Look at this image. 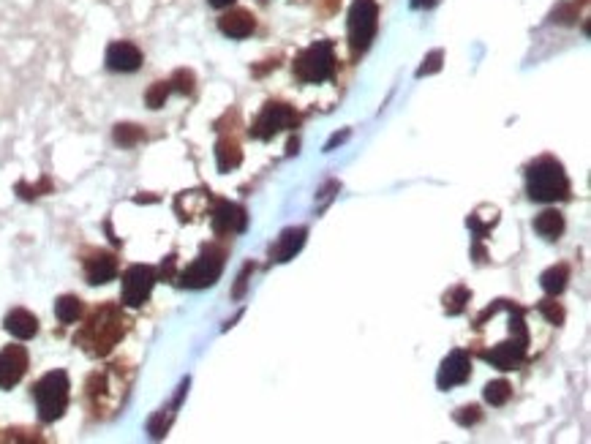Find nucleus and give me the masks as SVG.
<instances>
[{"label": "nucleus", "instance_id": "obj_1", "mask_svg": "<svg viewBox=\"0 0 591 444\" xmlns=\"http://www.w3.org/2000/svg\"><path fill=\"white\" fill-rule=\"evenodd\" d=\"M123 314L115 308V305H101L93 311V316L87 319L85 330L77 335V343L87 354L93 357H104L112 352V346L123 338Z\"/></svg>", "mask_w": 591, "mask_h": 444}, {"label": "nucleus", "instance_id": "obj_2", "mask_svg": "<svg viewBox=\"0 0 591 444\" xmlns=\"http://www.w3.org/2000/svg\"><path fill=\"white\" fill-rule=\"evenodd\" d=\"M526 191L534 202H559L570 197V178L556 159L542 156L526 169Z\"/></svg>", "mask_w": 591, "mask_h": 444}, {"label": "nucleus", "instance_id": "obj_3", "mask_svg": "<svg viewBox=\"0 0 591 444\" xmlns=\"http://www.w3.org/2000/svg\"><path fill=\"white\" fill-rule=\"evenodd\" d=\"M68 390H71V382H68L66 371H49L36 382L33 398H36L39 417L44 423H55L63 417V412L68 406Z\"/></svg>", "mask_w": 591, "mask_h": 444}, {"label": "nucleus", "instance_id": "obj_4", "mask_svg": "<svg viewBox=\"0 0 591 444\" xmlns=\"http://www.w3.org/2000/svg\"><path fill=\"white\" fill-rule=\"evenodd\" d=\"M224 259H226V248L218 245V242H210L204 245L202 254L194 259V264H188L183 273H180V283L188 286V289H207L221 278L224 273Z\"/></svg>", "mask_w": 591, "mask_h": 444}, {"label": "nucleus", "instance_id": "obj_5", "mask_svg": "<svg viewBox=\"0 0 591 444\" xmlns=\"http://www.w3.org/2000/svg\"><path fill=\"white\" fill-rule=\"evenodd\" d=\"M335 71V52L330 41H316L294 61V77L306 85H319L332 77Z\"/></svg>", "mask_w": 591, "mask_h": 444}, {"label": "nucleus", "instance_id": "obj_6", "mask_svg": "<svg viewBox=\"0 0 591 444\" xmlns=\"http://www.w3.org/2000/svg\"><path fill=\"white\" fill-rule=\"evenodd\" d=\"M379 30V6L376 0H354L349 8V44L352 52H366Z\"/></svg>", "mask_w": 591, "mask_h": 444}, {"label": "nucleus", "instance_id": "obj_7", "mask_svg": "<svg viewBox=\"0 0 591 444\" xmlns=\"http://www.w3.org/2000/svg\"><path fill=\"white\" fill-rule=\"evenodd\" d=\"M297 125V115L289 104L281 101H270L265 104V109L259 112L256 123L251 125V137L254 140H273L278 131L284 128H294Z\"/></svg>", "mask_w": 591, "mask_h": 444}, {"label": "nucleus", "instance_id": "obj_8", "mask_svg": "<svg viewBox=\"0 0 591 444\" xmlns=\"http://www.w3.org/2000/svg\"><path fill=\"white\" fill-rule=\"evenodd\" d=\"M158 273L147 264H131L123 276V305L128 308H139L142 303H147L153 286H156Z\"/></svg>", "mask_w": 591, "mask_h": 444}, {"label": "nucleus", "instance_id": "obj_9", "mask_svg": "<svg viewBox=\"0 0 591 444\" xmlns=\"http://www.w3.org/2000/svg\"><path fill=\"white\" fill-rule=\"evenodd\" d=\"M526 346H529V333H521V335H512L510 341H502L490 349H483V360L490 365H496L499 371H512L518 368L521 360L526 357Z\"/></svg>", "mask_w": 591, "mask_h": 444}, {"label": "nucleus", "instance_id": "obj_10", "mask_svg": "<svg viewBox=\"0 0 591 444\" xmlns=\"http://www.w3.org/2000/svg\"><path fill=\"white\" fill-rule=\"evenodd\" d=\"M469 376H471L469 352L455 349V352H449L447 357H444V363H442L439 374H436V384H439V390H449L455 384H464Z\"/></svg>", "mask_w": 591, "mask_h": 444}, {"label": "nucleus", "instance_id": "obj_11", "mask_svg": "<svg viewBox=\"0 0 591 444\" xmlns=\"http://www.w3.org/2000/svg\"><path fill=\"white\" fill-rule=\"evenodd\" d=\"M25 371H27V352H25V346H17V343L6 346L0 352V387L3 390H11L14 384H20Z\"/></svg>", "mask_w": 591, "mask_h": 444}, {"label": "nucleus", "instance_id": "obj_12", "mask_svg": "<svg viewBox=\"0 0 591 444\" xmlns=\"http://www.w3.org/2000/svg\"><path fill=\"white\" fill-rule=\"evenodd\" d=\"M106 66L112 71H120V74H131L142 66V52L137 44L131 41H112L106 47Z\"/></svg>", "mask_w": 591, "mask_h": 444}, {"label": "nucleus", "instance_id": "obj_13", "mask_svg": "<svg viewBox=\"0 0 591 444\" xmlns=\"http://www.w3.org/2000/svg\"><path fill=\"white\" fill-rule=\"evenodd\" d=\"M245 223H248V216H245V210L240 204L226 202V199H221V202L216 204V210H213V229H216V235L243 232Z\"/></svg>", "mask_w": 591, "mask_h": 444}, {"label": "nucleus", "instance_id": "obj_14", "mask_svg": "<svg viewBox=\"0 0 591 444\" xmlns=\"http://www.w3.org/2000/svg\"><path fill=\"white\" fill-rule=\"evenodd\" d=\"M85 276H87V283H93V286L109 283L118 276V259H115V254H109V251H93L85 259Z\"/></svg>", "mask_w": 591, "mask_h": 444}, {"label": "nucleus", "instance_id": "obj_15", "mask_svg": "<svg viewBox=\"0 0 591 444\" xmlns=\"http://www.w3.org/2000/svg\"><path fill=\"white\" fill-rule=\"evenodd\" d=\"M306 235H308L306 226H292V229H286L284 235L275 240V245L270 248V259H273V262H289V259L306 245Z\"/></svg>", "mask_w": 591, "mask_h": 444}, {"label": "nucleus", "instance_id": "obj_16", "mask_svg": "<svg viewBox=\"0 0 591 444\" xmlns=\"http://www.w3.org/2000/svg\"><path fill=\"white\" fill-rule=\"evenodd\" d=\"M256 27V20L251 11L245 8H235V11H226L224 17L218 20V30L229 36V39H248Z\"/></svg>", "mask_w": 591, "mask_h": 444}, {"label": "nucleus", "instance_id": "obj_17", "mask_svg": "<svg viewBox=\"0 0 591 444\" xmlns=\"http://www.w3.org/2000/svg\"><path fill=\"white\" fill-rule=\"evenodd\" d=\"M6 330H8L14 338L27 341V338H33V335L39 333V319H36L30 311H25V308H14V311H8V316H6Z\"/></svg>", "mask_w": 591, "mask_h": 444}, {"label": "nucleus", "instance_id": "obj_18", "mask_svg": "<svg viewBox=\"0 0 591 444\" xmlns=\"http://www.w3.org/2000/svg\"><path fill=\"white\" fill-rule=\"evenodd\" d=\"M534 229L537 235H542L545 240H559L564 235V216L559 210H545L534 218Z\"/></svg>", "mask_w": 591, "mask_h": 444}, {"label": "nucleus", "instance_id": "obj_19", "mask_svg": "<svg viewBox=\"0 0 591 444\" xmlns=\"http://www.w3.org/2000/svg\"><path fill=\"white\" fill-rule=\"evenodd\" d=\"M216 161H218V169L221 172H232L237 169L240 161H243V150L235 140H221L216 144Z\"/></svg>", "mask_w": 591, "mask_h": 444}, {"label": "nucleus", "instance_id": "obj_20", "mask_svg": "<svg viewBox=\"0 0 591 444\" xmlns=\"http://www.w3.org/2000/svg\"><path fill=\"white\" fill-rule=\"evenodd\" d=\"M567 281H570V267H567V264H553V267H548V270L540 276L542 289H545L551 297L561 295L564 286H567Z\"/></svg>", "mask_w": 591, "mask_h": 444}, {"label": "nucleus", "instance_id": "obj_21", "mask_svg": "<svg viewBox=\"0 0 591 444\" xmlns=\"http://www.w3.org/2000/svg\"><path fill=\"white\" fill-rule=\"evenodd\" d=\"M55 316L63 324H74L82 316V300L77 295H63L55 303Z\"/></svg>", "mask_w": 591, "mask_h": 444}, {"label": "nucleus", "instance_id": "obj_22", "mask_svg": "<svg viewBox=\"0 0 591 444\" xmlns=\"http://www.w3.org/2000/svg\"><path fill=\"white\" fill-rule=\"evenodd\" d=\"M483 395H485V401H488L490 406H504L512 398V384L507 382V379L488 382L485 384V390H483Z\"/></svg>", "mask_w": 591, "mask_h": 444}, {"label": "nucleus", "instance_id": "obj_23", "mask_svg": "<svg viewBox=\"0 0 591 444\" xmlns=\"http://www.w3.org/2000/svg\"><path fill=\"white\" fill-rule=\"evenodd\" d=\"M469 300H471V292L466 286H452L447 295H444V311H447L449 316H458V314H464V308H466Z\"/></svg>", "mask_w": 591, "mask_h": 444}, {"label": "nucleus", "instance_id": "obj_24", "mask_svg": "<svg viewBox=\"0 0 591 444\" xmlns=\"http://www.w3.org/2000/svg\"><path fill=\"white\" fill-rule=\"evenodd\" d=\"M139 140H144V131L139 125H134V123H120V125H115V142H118V144L131 147V144H137Z\"/></svg>", "mask_w": 591, "mask_h": 444}, {"label": "nucleus", "instance_id": "obj_25", "mask_svg": "<svg viewBox=\"0 0 591 444\" xmlns=\"http://www.w3.org/2000/svg\"><path fill=\"white\" fill-rule=\"evenodd\" d=\"M169 93H172L169 82H153L147 87V93H144V101H147L150 109H161L163 104H166V99H169Z\"/></svg>", "mask_w": 591, "mask_h": 444}, {"label": "nucleus", "instance_id": "obj_26", "mask_svg": "<svg viewBox=\"0 0 591 444\" xmlns=\"http://www.w3.org/2000/svg\"><path fill=\"white\" fill-rule=\"evenodd\" d=\"M194 85H197V80H194V74H191L188 68L175 71L172 80H169V87L178 90V93H183V96H191V93H194Z\"/></svg>", "mask_w": 591, "mask_h": 444}, {"label": "nucleus", "instance_id": "obj_27", "mask_svg": "<svg viewBox=\"0 0 591 444\" xmlns=\"http://www.w3.org/2000/svg\"><path fill=\"white\" fill-rule=\"evenodd\" d=\"M540 308V314L548 319L551 324H561L564 322V308L556 303V300H542V303L537 305Z\"/></svg>", "mask_w": 591, "mask_h": 444}, {"label": "nucleus", "instance_id": "obj_28", "mask_svg": "<svg viewBox=\"0 0 591 444\" xmlns=\"http://www.w3.org/2000/svg\"><path fill=\"white\" fill-rule=\"evenodd\" d=\"M483 420V412H480V406H461L458 412H455V423L464 425V428H469V425L480 423Z\"/></svg>", "mask_w": 591, "mask_h": 444}, {"label": "nucleus", "instance_id": "obj_29", "mask_svg": "<svg viewBox=\"0 0 591 444\" xmlns=\"http://www.w3.org/2000/svg\"><path fill=\"white\" fill-rule=\"evenodd\" d=\"M442 61H444V52L442 49H433L428 58L423 61V66L417 68V77H425V74H436L442 68Z\"/></svg>", "mask_w": 591, "mask_h": 444}, {"label": "nucleus", "instance_id": "obj_30", "mask_svg": "<svg viewBox=\"0 0 591 444\" xmlns=\"http://www.w3.org/2000/svg\"><path fill=\"white\" fill-rule=\"evenodd\" d=\"M551 20L561 22V25H572V22L578 20V8H575L572 3H559V6L553 8Z\"/></svg>", "mask_w": 591, "mask_h": 444}, {"label": "nucleus", "instance_id": "obj_31", "mask_svg": "<svg viewBox=\"0 0 591 444\" xmlns=\"http://www.w3.org/2000/svg\"><path fill=\"white\" fill-rule=\"evenodd\" d=\"M254 270V264H245L243 273H240V278H237V286H235V297H243L245 292V281H248V273Z\"/></svg>", "mask_w": 591, "mask_h": 444}, {"label": "nucleus", "instance_id": "obj_32", "mask_svg": "<svg viewBox=\"0 0 591 444\" xmlns=\"http://www.w3.org/2000/svg\"><path fill=\"white\" fill-rule=\"evenodd\" d=\"M163 278H175V257H166V262L161 264Z\"/></svg>", "mask_w": 591, "mask_h": 444}, {"label": "nucleus", "instance_id": "obj_33", "mask_svg": "<svg viewBox=\"0 0 591 444\" xmlns=\"http://www.w3.org/2000/svg\"><path fill=\"white\" fill-rule=\"evenodd\" d=\"M349 137V131H344V134H335V137H332V140L327 142V150H332V147H335V144H338V142H344Z\"/></svg>", "mask_w": 591, "mask_h": 444}, {"label": "nucleus", "instance_id": "obj_34", "mask_svg": "<svg viewBox=\"0 0 591 444\" xmlns=\"http://www.w3.org/2000/svg\"><path fill=\"white\" fill-rule=\"evenodd\" d=\"M213 8H229V6H235V0H207Z\"/></svg>", "mask_w": 591, "mask_h": 444}, {"label": "nucleus", "instance_id": "obj_35", "mask_svg": "<svg viewBox=\"0 0 591 444\" xmlns=\"http://www.w3.org/2000/svg\"><path fill=\"white\" fill-rule=\"evenodd\" d=\"M297 147H300V142H297V140L289 142V156H292V153H297Z\"/></svg>", "mask_w": 591, "mask_h": 444}, {"label": "nucleus", "instance_id": "obj_36", "mask_svg": "<svg viewBox=\"0 0 591 444\" xmlns=\"http://www.w3.org/2000/svg\"><path fill=\"white\" fill-rule=\"evenodd\" d=\"M436 3H439V0H425V6H436Z\"/></svg>", "mask_w": 591, "mask_h": 444}]
</instances>
